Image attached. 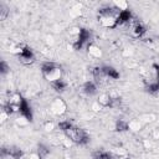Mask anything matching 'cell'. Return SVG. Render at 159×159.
Returning a JSON list of instances; mask_svg holds the SVG:
<instances>
[{
    "label": "cell",
    "instance_id": "obj_1",
    "mask_svg": "<svg viewBox=\"0 0 159 159\" xmlns=\"http://www.w3.org/2000/svg\"><path fill=\"white\" fill-rule=\"evenodd\" d=\"M120 11L113 5L99 9L98 11V22L106 29H114L118 26V16Z\"/></svg>",
    "mask_w": 159,
    "mask_h": 159
},
{
    "label": "cell",
    "instance_id": "obj_2",
    "mask_svg": "<svg viewBox=\"0 0 159 159\" xmlns=\"http://www.w3.org/2000/svg\"><path fill=\"white\" fill-rule=\"evenodd\" d=\"M41 72L45 80H47L50 83H55L60 80H62V67L55 62L47 61L41 65Z\"/></svg>",
    "mask_w": 159,
    "mask_h": 159
},
{
    "label": "cell",
    "instance_id": "obj_3",
    "mask_svg": "<svg viewBox=\"0 0 159 159\" xmlns=\"http://www.w3.org/2000/svg\"><path fill=\"white\" fill-rule=\"evenodd\" d=\"M65 135L75 144L77 145H84L89 142V135L88 133L83 129V128H80V127H76V125H72L70 129H67L65 132Z\"/></svg>",
    "mask_w": 159,
    "mask_h": 159
},
{
    "label": "cell",
    "instance_id": "obj_4",
    "mask_svg": "<svg viewBox=\"0 0 159 159\" xmlns=\"http://www.w3.org/2000/svg\"><path fill=\"white\" fill-rule=\"evenodd\" d=\"M12 52L17 56L19 61L22 65H31L35 62V55L32 52V50L25 45H17L14 47Z\"/></svg>",
    "mask_w": 159,
    "mask_h": 159
},
{
    "label": "cell",
    "instance_id": "obj_5",
    "mask_svg": "<svg viewBox=\"0 0 159 159\" xmlns=\"http://www.w3.org/2000/svg\"><path fill=\"white\" fill-rule=\"evenodd\" d=\"M67 111V104L66 102L60 98V97H56L51 101L50 103V112L53 114V116H62L65 114Z\"/></svg>",
    "mask_w": 159,
    "mask_h": 159
},
{
    "label": "cell",
    "instance_id": "obj_6",
    "mask_svg": "<svg viewBox=\"0 0 159 159\" xmlns=\"http://www.w3.org/2000/svg\"><path fill=\"white\" fill-rule=\"evenodd\" d=\"M129 31H130V35L133 37H142L145 32H147V27L144 26V24L137 19L133 17V20L129 22Z\"/></svg>",
    "mask_w": 159,
    "mask_h": 159
},
{
    "label": "cell",
    "instance_id": "obj_7",
    "mask_svg": "<svg viewBox=\"0 0 159 159\" xmlns=\"http://www.w3.org/2000/svg\"><path fill=\"white\" fill-rule=\"evenodd\" d=\"M2 154H7L11 159H26V154L16 147H10L9 149H2Z\"/></svg>",
    "mask_w": 159,
    "mask_h": 159
},
{
    "label": "cell",
    "instance_id": "obj_8",
    "mask_svg": "<svg viewBox=\"0 0 159 159\" xmlns=\"http://www.w3.org/2000/svg\"><path fill=\"white\" fill-rule=\"evenodd\" d=\"M82 91H83V93H84L86 96H88V97H93V96L97 94V92H98L97 86H96V83H94L93 81H87V82L82 86Z\"/></svg>",
    "mask_w": 159,
    "mask_h": 159
},
{
    "label": "cell",
    "instance_id": "obj_9",
    "mask_svg": "<svg viewBox=\"0 0 159 159\" xmlns=\"http://www.w3.org/2000/svg\"><path fill=\"white\" fill-rule=\"evenodd\" d=\"M20 116L21 117H24L27 122H31L32 120V111H31V107L29 106V103L26 102V101H24L22 102V104H21V108H20Z\"/></svg>",
    "mask_w": 159,
    "mask_h": 159
},
{
    "label": "cell",
    "instance_id": "obj_10",
    "mask_svg": "<svg viewBox=\"0 0 159 159\" xmlns=\"http://www.w3.org/2000/svg\"><path fill=\"white\" fill-rule=\"evenodd\" d=\"M112 94L111 93H101L98 96V99H97V103L101 106V107H112Z\"/></svg>",
    "mask_w": 159,
    "mask_h": 159
},
{
    "label": "cell",
    "instance_id": "obj_11",
    "mask_svg": "<svg viewBox=\"0 0 159 159\" xmlns=\"http://www.w3.org/2000/svg\"><path fill=\"white\" fill-rule=\"evenodd\" d=\"M87 53H88V56H91L93 58L102 57V50L96 43H88V46H87Z\"/></svg>",
    "mask_w": 159,
    "mask_h": 159
},
{
    "label": "cell",
    "instance_id": "obj_12",
    "mask_svg": "<svg viewBox=\"0 0 159 159\" xmlns=\"http://www.w3.org/2000/svg\"><path fill=\"white\" fill-rule=\"evenodd\" d=\"M102 70H103V73L107 78L109 80H118L119 78V72L112 67V66H102Z\"/></svg>",
    "mask_w": 159,
    "mask_h": 159
},
{
    "label": "cell",
    "instance_id": "obj_13",
    "mask_svg": "<svg viewBox=\"0 0 159 159\" xmlns=\"http://www.w3.org/2000/svg\"><path fill=\"white\" fill-rule=\"evenodd\" d=\"M133 20V14L129 10L125 11H120L119 16H118V25H124V24H129Z\"/></svg>",
    "mask_w": 159,
    "mask_h": 159
},
{
    "label": "cell",
    "instance_id": "obj_14",
    "mask_svg": "<svg viewBox=\"0 0 159 159\" xmlns=\"http://www.w3.org/2000/svg\"><path fill=\"white\" fill-rule=\"evenodd\" d=\"M93 159H113V154L107 150H96L92 153Z\"/></svg>",
    "mask_w": 159,
    "mask_h": 159
},
{
    "label": "cell",
    "instance_id": "obj_15",
    "mask_svg": "<svg viewBox=\"0 0 159 159\" xmlns=\"http://www.w3.org/2000/svg\"><path fill=\"white\" fill-rule=\"evenodd\" d=\"M128 127H129V129L130 130H133V132H138L142 127H143V122L138 118V119H132L130 122H128Z\"/></svg>",
    "mask_w": 159,
    "mask_h": 159
},
{
    "label": "cell",
    "instance_id": "obj_16",
    "mask_svg": "<svg viewBox=\"0 0 159 159\" xmlns=\"http://www.w3.org/2000/svg\"><path fill=\"white\" fill-rule=\"evenodd\" d=\"M116 130H118V132H125V130H129L128 122H127V120H123V119H118V120L116 122Z\"/></svg>",
    "mask_w": 159,
    "mask_h": 159
},
{
    "label": "cell",
    "instance_id": "obj_17",
    "mask_svg": "<svg viewBox=\"0 0 159 159\" xmlns=\"http://www.w3.org/2000/svg\"><path fill=\"white\" fill-rule=\"evenodd\" d=\"M147 91L150 93H157L159 92V81H150L147 84Z\"/></svg>",
    "mask_w": 159,
    "mask_h": 159
},
{
    "label": "cell",
    "instance_id": "obj_18",
    "mask_svg": "<svg viewBox=\"0 0 159 159\" xmlns=\"http://www.w3.org/2000/svg\"><path fill=\"white\" fill-rule=\"evenodd\" d=\"M52 84V87L57 91V92H63L65 89H66V87H67V83L63 81V80H60V81H57V82H55V83H51Z\"/></svg>",
    "mask_w": 159,
    "mask_h": 159
},
{
    "label": "cell",
    "instance_id": "obj_19",
    "mask_svg": "<svg viewBox=\"0 0 159 159\" xmlns=\"http://www.w3.org/2000/svg\"><path fill=\"white\" fill-rule=\"evenodd\" d=\"M112 5H113L114 7H117L119 11H125V10H128V4H127L125 1H113Z\"/></svg>",
    "mask_w": 159,
    "mask_h": 159
},
{
    "label": "cell",
    "instance_id": "obj_20",
    "mask_svg": "<svg viewBox=\"0 0 159 159\" xmlns=\"http://www.w3.org/2000/svg\"><path fill=\"white\" fill-rule=\"evenodd\" d=\"M72 125H73V124H72L70 120H61V122L58 123V128H60V129H61L63 133H65L67 129H70Z\"/></svg>",
    "mask_w": 159,
    "mask_h": 159
},
{
    "label": "cell",
    "instance_id": "obj_21",
    "mask_svg": "<svg viewBox=\"0 0 159 159\" xmlns=\"http://www.w3.org/2000/svg\"><path fill=\"white\" fill-rule=\"evenodd\" d=\"M37 153H39V154H40L42 158H45V157H46V155L50 153V149H48L46 145L40 144V145H39V149H37Z\"/></svg>",
    "mask_w": 159,
    "mask_h": 159
},
{
    "label": "cell",
    "instance_id": "obj_22",
    "mask_svg": "<svg viewBox=\"0 0 159 159\" xmlns=\"http://www.w3.org/2000/svg\"><path fill=\"white\" fill-rule=\"evenodd\" d=\"M7 14H9V10H7V7L5 6V5H0V20L2 21V20H5L6 17H7Z\"/></svg>",
    "mask_w": 159,
    "mask_h": 159
},
{
    "label": "cell",
    "instance_id": "obj_23",
    "mask_svg": "<svg viewBox=\"0 0 159 159\" xmlns=\"http://www.w3.org/2000/svg\"><path fill=\"white\" fill-rule=\"evenodd\" d=\"M9 70H10V66L6 63V61H1L0 62V72L2 73V75H5V73H7L9 72Z\"/></svg>",
    "mask_w": 159,
    "mask_h": 159
},
{
    "label": "cell",
    "instance_id": "obj_24",
    "mask_svg": "<svg viewBox=\"0 0 159 159\" xmlns=\"http://www.w3.org/2000/svg\"><path fill=\"white\" fill-rule=\"evenodd\" d=\"M43 128H45V130H46V132H51V130H53V128H55V124H53V122H50V120H47V122L43 124Z\"/></svg>",
    "mask_w": 159,
    "mask_h": 159
},
{
    "label": "cell",
    "instance_id": "obj_25",
    "mask_svg": "<svg viewBox=\"0 0 159 159\" xmlns=\"http://www.w3.org/2000/svg\"><path fill=\"white\" fill-rule=\"evenodd\" d=\"M26 159H43V158L36 152V153H30V154H27V155H26Z\"/></svg>",
    "mask_w": 159,
    "mask_h": 159
},
{
    "label": "cell",
    "instance_id": "obj_26",
    "mask_svg": "<svg viewBox=\"0 0 159 159\" xmlns=\"http://www.w3.org/2000/svg\"><path fill=\"white\" fill-rule=\"evenodd\" d=\"M154 67L157 68V72H158V81H159V66H157V65H155Z\"/></svg>",
    "mask_w": 159,
    "mask_h": 159
}]
</instances>
